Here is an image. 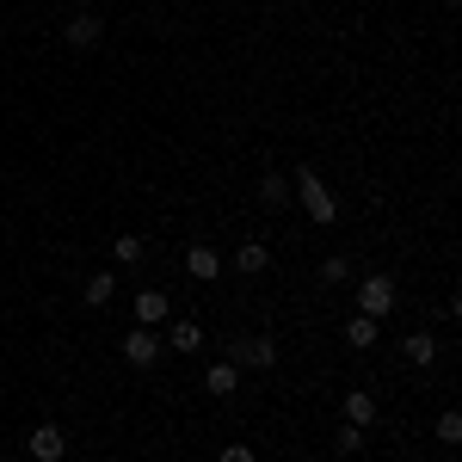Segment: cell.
I'll list each match as a JSON object with an SVG mask.
<instances>
[{"instance_id": "obj_1", "label": "cell", "mask_w": 462, "mask_h": 462, "mask_svg": "<svg viewBox=\"0 0 462 462\" xmlns=\"http://www.w3.org/2000/svg\"><path fill=\"white\" fill-rule=\"evenodd\" d=\"M290 198L302 204V216H309L315 228H333V222H339V191H333V185H327L315 167H296V179H290Z\"/></svg>"}, {"instance_id": "obj_2", "label": "cell", "mask_w": 462, "mask_h": 462, "mask_svg": "<svg viewBox=\"0 0 462 462\" xmlns=\"http://www.w3.org/2000/svg\"><path fill=\"white\" fill-rule=\"evenodd\" d=\"M228 364L235 370H278V339L272 333H228Z\"/></svg>"}, {"instance_id": "obj_3", "label": "cell", "mask_w": 462, "mask_h": 462, "mask_svg": "<svg viewBox=\"0 0 462 462\" xmlns=\"http://www.w3.org/2000/svg\"><path fill=\"white\" fill-rule=\"evenodd\" d=\"M394 302H401V290H394V278H389V272H370V278L357 284V315L389 320V315H394Z\"/></svg>"}, {"instance_id": "obj_4", "label": "cell", "mask_w": 462, "mask_h": 462, "mask_svg": "<svg viewBox=\"0 0 462 462\" xmlns=\"http://www.w3.org/2000/svg\"><path fill=\"white\" fill-rule=\"evenodd\" d=\"M117 352H124V364H130V370H154V364H161V352H167V346H161V327H130Z\"/></svg>"}, {"instance_id": "obj_5", "label": "cell", "mask_w": 462, "mask_h": 462, "mask_svg": "<svg viewBox=\"0 0 462 462\" xmlns=\"http://www.w3.org/2000/svg\"><path fill=\"white\" fill-rule=\"evenodd\" d=\"M62 43H69L74 56H87V50H99V43H106V19H99L93 6H80V13L69 19V32H62Z\"/></svg>"}, {"instance_id": "obj_6", "label": "cell", "mask_w": 462, "mask_h": 462, "mask_svg": "<svg viewBox=\"0 0 462 462\" xmlns=\"http://www.w3.org/2000/svg\"><path fill=\"white\" fill-rule=\"evenodd\" d=\"M161 346L179 357H198L204 346H210V333L198 327V320H161Z\"/></svg>"}, {"instance_id": "obj_7", "label": "cell", "mask_w": 462, "mask_h": 462, "mask_svg": "<svg viewBox=\"0 0 462 462\" xmlns=\"http://www.w3.org/2000/svg\"><path fill=\"white\" fill-rule=\"evenodd\" d=\"M25 450H32V462H62L69 457V431L62 426H32L25 431Z\"/></svg>"}, {"instance_id": "obj_8", "label": "cell", "mask_w": 462, "mask_h": 462, "mask_svg": "<svg viewBox=\"0 0 462 462\" xmlns=\"http://www.w3.org/2000/svg\"><path fill=\"white\" fill-rule=\"evenodd\" d=\"M185 278H191V284H216V278H222V253L204 247V241L185 247Z\"/></svg>"}, {"instance_id": "obj_9", "label": "cell", "mask_w": 462, "mask_h": 462, "mask_svg": "<svg viewBox=\"0 0 462 462\" xmlns=\"http://www.w3.org/2000/svg\"><path fill=\"white\" fill-rule=\"evenodd\" d=\"M161 320H173L167 290H136V327H161Z\"/></svg>"}, {"instance_id": "obj_10", "label": "cell", "mask_w": 462, "mask_h": 462, "mask_svg": "<svg viewBox=\"0 0 462 462\" xmlns=\"http://www.w3.org/2000/svg\"><path fill=\"white\" fill-rule=\"evenodd\" d=\"M235 389H241V370H235L228 357H216L210 370H204V394H216V401H228Z\"/></svg>"}, {"instance_id": "obj_11", "label": "cell", "mask_w": 462, "mask_h": 462, "mask_svg": "<svg viewBox=\"0 0 462 462\" xmlns=\"http://www.w3.org/2000/svg\"><path fill=\"white\" fill-rule=\"evenodd\" d=\"M346 426H376V389H352L346 394Z\"/></svg>"}, {"instance_id": "obj_12", "label": "cell", "mask_w": 462, "mask_h": 462, "mask_svg": "<svg viewBox=\"0 0 462 462\" xmlns=\"http://www.w3.org/2000/svg\"><path fill=\"white\" fill-rule=\"evenodd\" d=\"M401 357H407V364H420V370H431V364H438V339L420 327V333H407V339H401Z\"/></svg>"}, {"instance_id": "obj_13", "label": "cell", "mask_w": 462, "mask_h": 462, "mask_svg": "<svg viewBox=\"0 0 462 462\" xmlns=\"http://www.w3.org/2000/svg\"><path fill=\"white\" fill-rule=\"evenodd\" d=\"M376 339H383V320H370V315H352V320H346V346H352V352H370Z\"/></svg>"}, {"instance_id": "obj_14", "label": "cell", "mask_w": 462, "mask_h": 462, "mask_svg": "<svg viewBox=\"0 0 462 462\" xmlns=\"http://www.w3.org/2000/svg\"><path fill=\"white\" fill-rule=\"evenodd\" d=\"M111 296H117V272H93V278L80 284V302H87V309H106Z\"/></svg>"}, {"instance_id": "obj_15", "label": "cell", "mask_w": 462, "mask_h": 462, "mask_svg": "<svg viewBox=\"0 0 462 462\" xmlns=\"http://www.w3.org/2000/svg\"><path fill=\"white\" fill-rule=\"evenodd\" d=\"M265 265H272V253H265V241H247V247H235V272H241V278H259Z\"/></svg>"}, {"instance_id": "obj_16", "label": "cell", "mask_w": 462, "mask_h": 462, "mask_svg": "<svg viewBox=\"0 0 462 462\" xmlns=\"http://www.w3.org/2000/svg\"><path fill=\"white\" fill-rule=\"evenodd\" d=\"M259 204H265V210H284V204H290V179L284 173H265V179H259Z\"/></svg>"}, {"instance_id": "obj_17", "label": "cell", "mask_w": 462, "mask_h": 462, "mask_svg": "<svg viewBox=\"0 0 462 462\" xmlns=\"http://www.w3.org/2000/svg\"><path fill=\"white\" fill-rule=\"evenodd\" d=\"M143 235H117V241H111V259H117V265H143Z\"/></svg>"}, {"instance_id": "obj_18", "label": "cell", "mask_w": 462, "mask_h": 462, "mask_svg": "<svg viewBox=\"0 0 462 462\" xmlns=\"http://www.w3.org/2000/svg\"><path fill=\"white\" fill-rule=\"evenodd\" d=\"M320 284H352V259H346V253H333V259L320 265Z\"/></svg>"}, {"instance_id": "obj_19", "label": "cell", "mask_w": 462, "mask_h": 462, "mask_svg": "<svg viewBox=\"0 0 462 462\" xmlns=\"http://www.w3.org/2000/svg\"><path fill=\"white\" fill-rule=\"evenodd\" d=\"M438 444H462V413H457V407L438 413Z\"/></svg>"}, {"instance_id": "obj_20", "label": "cell", "mask_w": 462, "mask_h": 462, "mask_svg": "<svg viewBox=\"0 0 462 462\" xmlns=\"http://www.w3.org/2000/svg\"><path fill=\"white\" fill-rule=\"evenodd\" d=\"M333 450H339V457H357V450H364V426H339L333 431Z\"/></svg>"}, {"instance_id": "obj_21", "label": "cell", "mask_w": 462, "mask_h": 462, "mask_svg": "<svg viewBox=\"0 0 462 462\" xmlns=\"http://www.w3.org/2000/svg\"><path fill=\"white\" fill-rule=\"evenodd\" d=\"M216 462H259V457H253L247 444H222V457H216Z\"/></svg>"}, {"instance_id": "obj_22", "label": "cell", "mask_w": 462, "mask_h": 462, "mask_svg": "<svg viewBox=\"0 0 462 462\" xmlns=\"http://www.w3.org/2000/svg\"><path fill=\"white\" fill-rule=\"evenodd\" d=\"M62 6H74V13H80V6H87V0H62Z\"/></svg>"}, {"instance_id": "obj_23", "label": "cell", "mask_w": 462, "mask_h": 462, "mask_svg": "<svg viewBox=\"0 0 462 462\" xmlns=\"http://www.w3.org/2000/svg\"><path fill=\"white\" fill-rule=\"evenodd\" d=\"M444 6H457V0H444Z\"/></svg>"}]
</instances>
